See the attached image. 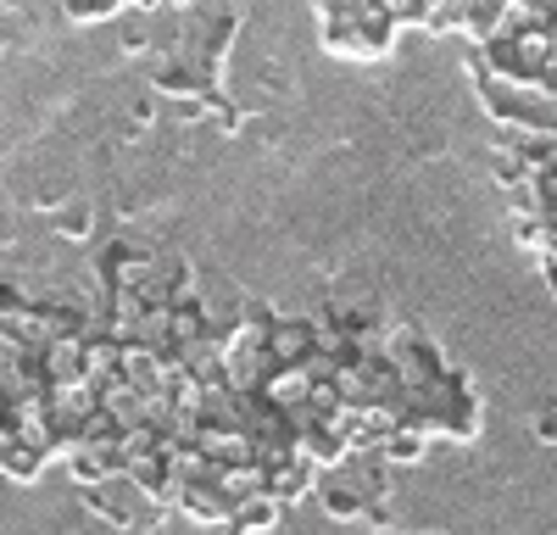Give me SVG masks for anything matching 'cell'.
I'll use <instances>...</instances> for the list:
<instances>
[{"label": "cell", "mask_w": 557, "mask_h": 535, "mask_svg": "<svg viewBox=\"0 0 557 535\" xmlns=\"http://www.w3.org/2000/svg\"><path fill=\"white\" fill-rule=\"evenodd\" d=\"M318 28H323V51L357 57V62L391 57L396 45L391 7H318Z\"/></svg>", "instance_id": "cell-1"}, {"label": "cell", "mask_w": 557, "mask_h": 535, "mask_svg": "<svg viewBox=\"0 0 557 535\" xmlns=\"http://www.w3.org/2000/svg\"><path fill=\"white\" fill-rule=\"evenodd\" d=\"M312 463H301L296 452L290 458H268L262 463V497L268 502H278V508H285V502H301L307 497V490H312Z\"/></svg>", "instance_id": "cell-2"}, {"label": "cell", "mask_w": 557, "mask_h": 535, "mask_svg": "<svg viewBox=\"0 0 557 535\" xmlns=\"http://www.w3.org/2000/svg\"><path fill=\"white\" fill-rule=\"evenodd\" d=\"M424 452H430V435L418 430V424H407V419L374 446V458H380L385 469H412V463H424Z\"/></svg>", "instance_id": "cell-3"}, {"label": "cell", "mask_w": 557, "mask_h": 535, "mask_svg": "<svg viewBox=\"0 0 557 535\" xmlns=\"http://www.w3.org/2000/svg\"><path fill=\"white\" fill-rule=\"evenodd\" d=\"M45 463H51V452H45L39 440H0V474L7 480L28 485V480L45 474Z\"/></svg>", "instance_id": "cell-4"}, {"label": "cell", "mask_w": 557, "mask_h": 535, "mask_svg": "<svg viewBox=\"0 0 557 535\" xmlns=\"http://www.w3.org/2000/svg\"><path fill=\"white\" fill-rule=\"evenodd\" d=\"M318 502H323V513L341 519V524H362L368 508H374V502H368L362 490H357V480H330V485L318 490Z\"/></svg>", "instance_id": "cell-5"}, {"label": "cell", "mask_w": 557, "mask_h": 535, "mask_svg": "<svg viewBox=\"0 0 557 535\" xmlns=\"http://www.w3.org/2000/svg\"><path fill=\"white\" fill-rule=\"evenodd\" d=\"M535 440H546V446H557V401H546V408L535 413Z\"/></svg>", "instance_id": "cell-6"}, {"label": "cell", "mask_w": 557, "mask_h": 535, "mask_svg": "<svg viewBox=\"0 0 557 535\" xmlns=\"http://www.w3.org/2000/svg\"><path fill=\"white\" fill-rule=\"evenodd\" d=\"M67 17L73 23H107V17H117V7H67Z\"/></svg>", "instance_id": "cell-7"}, {"label": "cell", "mask_w": 557, "mask_h": 535, "mask_svg": "<svg viewBox=\"0 0 557 535\" xmlns=\"http://www.w3.org/2000/svg\"><path fill=\"white\" fill-rule=\"evenodd\" d=\"M57 229H62L67 240H89V217H84V212H67V217L57 223Z\"/></svg>", "instance_id": "cell-8"}, {"label": "cell", "mask_w": 557, "mask_h": 535, "mask_svg": "<svg viewBox=\"0 0 557 535\" xmlns=\"http://www.w3.org/2000/svg\"><path fill=\"white\" fill-rule=\"evenodd\" d=\"M0 480H7V474H0Z\"/></svg>", "instance_id": "cell-9"}]
</instances>
